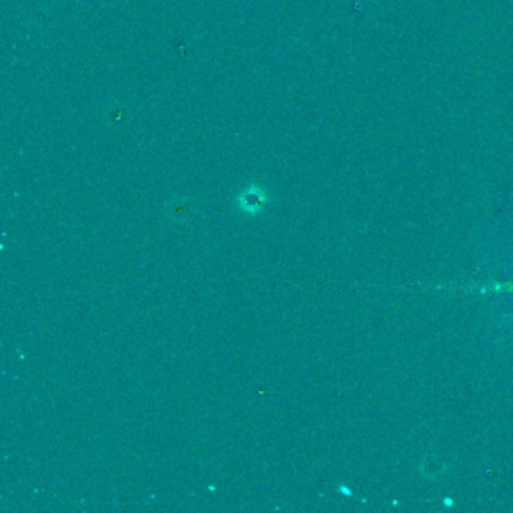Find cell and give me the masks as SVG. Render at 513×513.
<instances>
[{
    "label": "cell",
    "mask_w": 513,
    "mask_h": 513,
    "mask_svg": "<svg viewBox=\"0 0 513 513\" xmlns=\"http://www.w3.org/2000/svg\"><path fill=\"white\" fill-rule=\"evenodd\" d=\"M268 202L270 199L265 190H262L261 187L252 186L241 191L237 196L235 204H237L238 211L245 214V216H258V214H261L266 208Z\"/></svg>",
    "instance_id": "1"
},
{
    "label": "cell",
    "mask_w": 513,
    "mask_h": 513,
    "mask_svg": "<svg viewBox=\"0 0 513 513\" xmlns=\"http://www.w3.org/2000/svg\"><path fill=\"white\" fill-rule=\"evenodd\" d=\"M444 505H446V506H452V505H453V501H452L450 498H446V500H444Z\"/></svg>",
    "instance_id": "2"
}]
</instances>
